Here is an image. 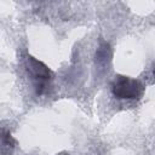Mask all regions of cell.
I'll return each mask as SVG.
<instances>
[{
  "label": "cell",
  "instance_id": "cell-1",
  "mask_svg": "<svg viewBox=\"0 0 155 155\" xmlns=\"http://www.w3.org/2000/svg\"><path fill=\"white\" fill-rule=\"evenodd\" d=\"M143 91L142 85L133 79L120 76L113 85V92L119 98H136Z\"/></svg>",
  "mask_w": 155,
  "mask_h": 155
}]
</instances>
